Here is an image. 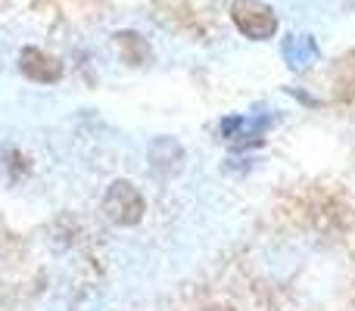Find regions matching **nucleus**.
Listing matches in <instances>:
<instances>
[{
	"mask_svg": "<svg viewBox=\"0 0 355 311\" xmlns=\"http://www.w3.org/2000/svg\"><path fill=\"white\" fill-rule=\"evenodd\" d=\"M147 212V199L131 181L119 177L103 193V215L119 227H135Z\"/></svg>",
	"mask_w": 355,
	"mask_h": 311,
	"instance_id": "obj_1",
	"label": "nucleus"
},
{
	"mask_svg": "<svg viewBox=\"0 0 355 311\" xmlns=\"http://www.w3.org/2000/svg\"><path fill=\"white\" fill-rule=\"evenodd\" d=\"M19 69L25 78L37 81V85H56L62 78V62L41 47H25L19 53Z\"/></svg>",
	"mask_w": 355,
	"mask_h": 311,
	"instance_id": "obj_4",
	"label": "nucleus"
},
{
	"mask_svg": "<svg viewBox=\"0 0 355 311\" xmlns=\"http://www.w3.org/2000/svg\"><path fill=\"white\" fill-rule=\"evenodd\" d=\"M116 47H119V56H122L125 66H147L153 50H150L147 37L137 35V31H116Z\"/></svg>",
	"mask_w": 355,
	"mask_h": 311,
	"instance_id": "obj_6",
	"label": "nucleus"
},
{
	"mask_svg": "<svg viewBox=\"0 0 355 311\" xmlns=\"http://www.w3.org/2000/svg\"><path fill=\"white\" fill-rule=\"evenodd\" d=\"M281 53H284V62L290 66V72H306V69L321 56V50H318V41H315L312 35H290L287 41H284Z\"/></svg>",
	"mask_w": 355,
	"mask_h": 311,
	"instance_id": "obj_5",
	"label": "nucleus"
},
{
	"mask_svg": "<svg viewBox=\"0 0 355 311\" xmlns=\"http://www.w3.org/2000/svg\"><path fill=\"white\" fill-rule=\"evenodd\" d=\"M271 128V118L262 116H227L221 118V137L227 141L231 150H250V147H262L265 143V131Z\"/></svg>",
	"mask_w": 355,
	"mask_h": 311,
	"instance_id": "obj_3",
	"label": "nucleus"
},
{
	"mask_svg": "<svg viewBox=\"0 0 355 311\" xmlns=\"http://www.w3.org/2000/svg\"><path fill=\"white\" fill-rule=\"evenodd\" d=\"M231 22L250 41H268L277 31V12L268 3H262V0H234Z\"/></svg>",
	"mask_w": 355,
	"mask_h": 311,
	"instance_id": "obj_2",
	"label": "nucleus"
}]
</instances>
